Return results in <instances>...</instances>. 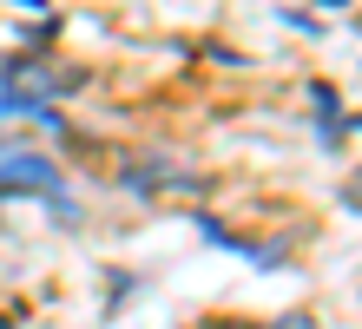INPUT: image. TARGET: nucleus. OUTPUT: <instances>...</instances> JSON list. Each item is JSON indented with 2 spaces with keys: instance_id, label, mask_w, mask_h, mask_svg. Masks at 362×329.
Returning a JSON list of instances; mask_svg holds the SVG:
<instances>
[{
  "instance_id": "f257e3e1",
  "label": "nucleus",
  "mask_w": 362,
  "mask_h": 329,
  "mask_svg": "<svg viewBox=\"0 0 362 329\" xmlns=\"http://www.w3.org/2000/svg\"><path fill=\"white\" fill-rule=\"evenodd\" d=\"M0 191H59V171L47 158H0Z\"/></svg>"
}]
</instances>
